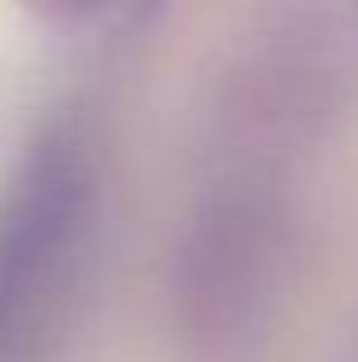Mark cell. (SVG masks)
Returning <instances> with one entry per match:
<instances>
[{
  "instance_id": "cell-1",
  "label": "cell",
  "mask_w": 358,
  "mask_h": 362,
  "mask_svg": "<svg viewBox=\"0 0 358 362\" xmlns=\"http://www.w3.org/2000/svg\"><path fill=\"white\" fill-rule=\"evenodd\" d=\"M88 211L79 151L46 147L0 211V339L18 335L60 289Z\"/></svg>"
}]
</instances>
